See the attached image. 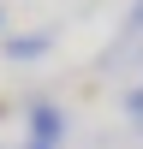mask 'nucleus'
<instances>
[{
  "instance_id": "6",
  "label": "nucleus",
  "mask_w": 143,
  "mask_h": 149,
  "mask_svg": "<svg viewBox=\"0 0 143 149\" xmlns=\"http://www.w3.org/2000/svg\"><path fill=\"white\" fill-rule=\"evenodd\" d=\"M137 131H143V119H137Z\"/></svg>"
},
{
  "instance_id": "7",
  "label": "nucleus",
  "mask_w": 143,
  "mask_h": 149,
  "mask_svg": "<svg viewBox=\"0 0 143 149\" xmlns=\"http://www.w3.org/2000/svg\"><path fill=\"white\" fill-rule=\"evenodd\" d=\"M0 113H6V107H0Z\"/></svg>"
},
{
  "instance_id": "1",
  "label": "nucleus",
  "mask_w": 143,
  "mask_h": 149,
  "mask_svg": "<svg viewBox=\"0 0 143 149\" xmlns=\"http://www.w3.org/2000/svg\"><path fill=\"white\" fill-rule=\"evenodd\" d=\"M60 137H66V113H60L54 102H30V143L60 149Z\"/></svg>"
},
{
  "instance_id": "3",
  "label": "nucleus",
  "mask_w": 143,
  "mask_h": 149,
  "mask_svg": "<svg viewBox=\"0 0 143 149\" xmlns=\"http://www.w3.org/2000/svg\"><path fill=\"white\" fill-rule=\"evenodd\" d=\"M143 30V0H131V18H125V36H137Z\"/></svg>"
},
{
  "instance_id": "2",
  "label": "nucleus",
  "mask_w": 143,
  "mask_h": 149,
  "mask_svg": "<svg viewBox=\"0 0 143 149\" xmlns=\"http://www.w3.org/2000/svg\"><path fill=\"white\" fill-rule=\"evenodd\" d=\"M48 48H54V30H12V36H6V60H18V66L42 60Z\"/></svg>"
},
{
  "instance_id": "4",
  "label": "nucleus",
  "mask_w": 143,
  "mask_h": 149,
  "mask_svg": "<svg viewBox=\"0 0 143 149\" xmlns=\"http://www.w3.org/2000/svg\"><path fill=\"white\" fill-rule=\"evenodd\" d=\"M0 30H6V6H0Z\"/></svg>"
},
{
  "instance_id": "5",
  "label": "nucleus",
  "mask_w": 143,
  "mask_h": 149,
  "mask_svg": "<svg viewBox=\"0 0 143 149\" xmlns=\"http://www.w3.org/2000/svg\"><path fill=\"white\" fill-rule=\"evenodd\" d=\"M24 149H48V143H24Z\"/></svg>"
}]
</instances>
